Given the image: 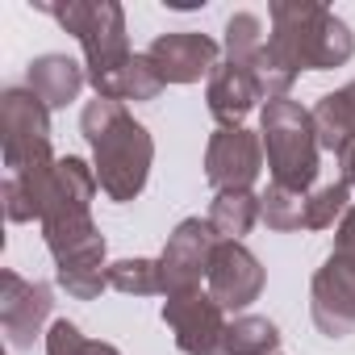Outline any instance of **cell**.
I'll list each match as a JSON object with an SVG mask.
<instances>
[{"instance_id":"5","label":"cell","mask_w":355,"mask_h":355,"mask_svg":"<svg viewBox=\"0 0 355 355\" xmlns=\"http://www.w3.org/2000/svg\"><path fill=\"white\" fill-rule=\"evenodd\" d=\"M38 13L55 17L67 34H76L80 51H84L88 84L109 76L113 67H121L134 55L130 34H125V9L113 5V0H67V5H46V0H38Z\"/></svg>"},{"instance_id":"8","label":"cell","mask_w":355,"mask_h":355,"mask_svg":"<svg viewBox=\"0 0 355 355\" xmlns=\"http://www.w3.org/2000/svg\"><path fill=\"white\" fill-rule=\"evenodd\" d=\"M55 313V288L42 280H26L21 272H0V326L13 351H30L42 330H51ZM46 338V334H42Z\"/></svg>"},{"instance_id":"10","label":"cell","mask_w":355,"mask_h":355,"mask_svg":"<svg viewBox=\"0 0 355 355\" xmlns=\"http://www.w3.org/2000/svg\"><path fill=\"white\" fill-rule=\"evenodd\" d=\"M309 318L326 338L355 334V259L326 255V263L309 280Z\"/></svg>"},{"instance_id":"25","label":"cell","mask_w":355,"mask_h":355,"mask_svg":"<svg viewBox=\"0 0 355 355\" xmlns=\"http://www.w3.org/2000/svg\"><path fill=\"white\" fill-rule=\"evenodd\" d=\"M46 355H121L113 343H101V338H84L76 322L67 318H55L51 330H46Z\"/></svg>"},{"instance_id":"17","label":"cell","mask_w":355,"mask_h":355,"mask_svg":"<svg viewBox=\"0 0 355 355\" xmlns=\"http://www.w3.org/2000/svg\"><path fill=\"white\" fill-rule=\"evenodd\" d=\"M309 113H313V130H318L322 150H330L334 159L355 150V80L318 96V105Z\"/></svg>"},{"instance_id":"7","label":"cell","mask_w":355,"mask_h":355,"mask_svg":"<svg viewBox=\"0 0 355 355\" xmlns=\"http://www.w3.org/2000/svg\"><path fill=\"white\" fill-rule=\"evenodd\" d=\"M218 234L209 226V218H184L175 226L159 251V268H163V288L167 297L175 293H197L201 280H209V263L218 251Z\"/></svg>"},{"instance_id":"24","label":"cell","mask_w":355,"mask_h":355,"mask_svg":"<svg viewBox=\"0 0 355 355\" xmlns=\"http://www.w3.org/2000/svg\"><path fill=\"white\" fill-rule=\"evenodd\" d=\"M351 209V184L343 180H326L309 189V205H305V230H330L343 222V214Z\"/></svg>"},{"instance_id":"15","label":"cell","mask_w":355,"mask_h":355,"mask_svg":"<svg viewBox=\"0 0 355 355\" xmlns=\"http://www.w3.org/2000/svg\"><path fill=\"white\" fill-rule=\"evenodd\" d=\"M259 88L251 80V71L234 67V63H218L214 76L205 80V105H209V117L218 121V130H230V125H243V117L259 105Z\"/></svg>"},{"instance_id":"6","label":"cell","mask_w":355,"mask_h":355,"mask_svg":"<svg viewBox=\"0 0 355 355\" xmlns=\"http://www.w3.org/2000/svg\"><path fill=\"white\" fill-rule=\"evenodd\" d=\"M0 150H5L9 175L55 163L51 109L30 88H5L0 92Z\"/></svg>"},{"instance_id":"20","label":"cell","mask_w":355,"mask_h":355,"mask_svg":"<svg viewBox=\"0 0 355 355\" xmlns=\"http://www.w3.org/2000/svg\"><path fill=\"white\" fill-rule=\"evenodd\" d=\"M268 34H272V30H263L259 13H247V9H243V13H230V17H226V30H222V55H226V63L251 71V63H255L259 51L268 46Z\"/></svg>"},{"instance_id":"1","label":"cell","mask_w":355,"mask_h":355,"mask_svg":"<svg viewBox=\"0 0 355 355\" xmlns=\"http://www.w3.org/2000/svg\"><path fill=\"white\" fill-rule=\"evenodd\" d=\"M80 134L92 146V171L109 201L130 205L142 197L155 163V138L150 130L117 101H88L80 113Z\"/></svg>"},{"instance_id":"4","label":"cell","mask_w":355,"mask_h":355,"mask_svg":"<svg viewBox=\"0 0 355 355\" xmlns=\"http://www.w3.org/2000/svg\"><path fill=\"white\" fill-rule=\"evenodd\" d=\"M42 239L46 251L55 259V280L67 297L76 301H96L109 288V243L101 234V226L88 218H51L42 222Z\"/></svg>"},{"instance_id":"21","label":"cell","mask_w":355,"mask_h":355,"mask_svg":"<svg viewBox=\"0 0 355 355\" xmlns=\"http://www.w3.org/2000/svg\"><path fill=\"white\" fill-rule=\"evenodd\" d=\"M222 355H280V330H276V322H268L259 313H239L226 326Z\"/></svg>"},{"instance_id":"12","label":"cell","mask_w":355,"mask_h":355,"mask_svg":"<svg viewBox=\"0 0 355 355\" xmlns=\"http://www.w3.org/2000/svg\"><path fill=\"white\" fill-rule=\"evenodd\" d=\"M263 263H259V255L247 247V243H218V251H214V263H209V280H205V288H209V297L226 309V313H243V309H251L255 301H259V293H263Z\"/></svg>"},{"instance_id":"22","label":"cell","mask_w":355,"mask_h":355,"mask_svg":"<svg viewBox=\"0 0 355 355\" xmlns=\"http://www.w3.org/2000/svg\"><path fill=\"white\" fill-rule=\"evenodd\" d=\"M305 205H309V193H297V189H284V184H268L259 193V222L276 234H293V230H305Z\"/></svg>"},{"instance_id":"26","label":"cell","mask_w":355,"mask_h":355,"mask_svg":"<svg viewBox=\"0 0 355 355\" xmlns=\"http://www.w3.org/2000/svg\"><path fill=\"white\" fill-rule=\"evenodd\" d=\"M334 255H347L355 259V205L343 214V222L334 226Z\"/></svg>"},{"instance_id":"14","label":"cell","mask_w":355,"mask_h":355,"mask_svg":"<svg viewBox=\"0 0 355 355\" xmlns=\"http://www.w3.org/2000/svg\"><path fill=\"white\" fill-rule=\"evenodd\" d=\"M96 193H101V184H96L92 163H84L80 155H63L51 171V184H46L42 222H51V218H88Z\"/></svg>"},{"instance_id":"18","label":"cell","mask_w":355,"mask_h":355,"mask_svg":"<svg viewBox=\"0 0 355 355\" xmlns=\"http://www.w3.org/2000/svg\"><path fill=\"white\" fill-rule=\"evenodd\" d=\"M163 88H167V84H163V76L155 71V63L146 59V51H142V55H130L121 67H113L109 76L92 80V92L105 96V101H117V105H125V101H155Z\"/></svg>"},{"instance_id":"13","label":"cell","mask_w":355,"mask_h":355,"mask_svg":"<svg viewBox=\"0 0 355 355\" xmlns=\"http://www.w3.org/2000/svg\"><path fill=\"white\" fill-rule=\"evenodd\" d=\"M146 59L155 63V71L163 76V84H197L209 80L214 67L226 59L222 46L209 34L197 30H167L146 46Z\"/></svg>"},{"instance_id":"9","label":"cell","mask_w":355,"mask_h":355,"mask_svg":"<svg viewBox=\"0 0 355 355\" xmlns=\"http://www.w3.org/2000/svg\"><path fill=\"white\" fill-rule=\"evenodd\" d=\"M263 142L259 130L247 125H230V130H214L209 146H205V180L214 184V193H251L259 171H263Z\"/></svg>"},{"instance_id":"16","label":"cell","mask_w":355,"mask_h":355,"mask_svg":"<svg viewBox=\"0 0 355 355\" xmlns=\"http://www.w3.org/2000/svg\"><path fill=\"white\" fill-rule=\"evenodd\" d=\"M88 84V67L76 63L71 55H38L26 71V88L55 113V109H67L71 101H80Z\"/></svg>"},{"instance_id":"27","label":"cell","mask_w":355,"mask_h":355,"mask_svg":"<svg viewBox=\"0 0 355 355\" xmlns=\"http://www.w3.org/2000/svg\"><path fill=\"white\" fill-rule=\"evenodd\" d=\"M338 167H343V180L355 189V150H351V155H343V159H338Z\"/></svg>"},{"instance_id":"23","label":"cell","mask_w":355,"mask_h":355,"mask_svg":"<svg viewBox=\"0 0 355 355\" xmlns=\"http://www.w3.org/2000/svg\"><path fill=\"white\" fill-rule=\"evenodd\" d=\"M109 288H117L125 297H167L163 268H159V259H146V255L113 259L109 263Z\"/></svg>"},{"instance_id":"19","label":"cell","mask_w":355,"mask_h":355,"mask_svg":"<svg viewBox=\"0 0 355 355\" xmlns=\"http://www.w3.org/2000/svg\"><path fill=\"white\" fill-rule=\"evenodd\" d=\"M205 218H209V226H214L218 239L243 243L255 230V222H259V197L255 193H218L209 201V214Z\"/></svg>"},{"instance_id":"2","label":"cell","mask_w":355,"mask_h":355,"mask_svg":"<svg viewBox=\"0 0 355 355\" xmlns=\"http://www.w3.org/2000/svg\"><path fill=\"white\" fill-rule=\"evenodd\" d=\"M272 21V46L284 55V63L301 71H334L351 63L355 55V34L334 9L318 0H272L268 9Z\"/></svg>"},{"instance_id":"3","label":"cell","mask_w":355,"mask_h":355,"mask_svg":"<svg viewBox=\"0 0 355 355\" xmlns=\"http://www.w3.org/2000/svg\"><path fill=\"white\" fill-rule=\"evenodd\" d=\"M259 142H263V159L272 167V184L309 193L318 180V159H322V142L313 130V113L301 109L297 101H268L259 113Z\"/></svg>"},{"instance_id":"11","label":"cell","mask_w":355,"mask_h":355,"mask_svg":"<svg viewBox=\"0 0 355 355\" xmlns=\"http://www.w3.org/2000/svg\"><path fill=\"white\" fill-rule=\"evenodd\" d=\"M163 326L175 334V347L184 355H222L226 338V309L209 293H175L163 301Z\"/></svg>"}]
</instances>
